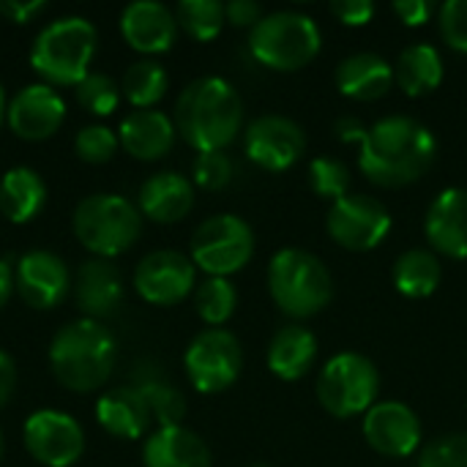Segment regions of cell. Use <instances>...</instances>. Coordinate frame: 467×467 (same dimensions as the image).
<instances>
[{"mask_svg": "<svg viewBox=\"0 0 467 467\" xmlns=\"http://www.w3.org/2000/svg\"><path fill=\"white\" fill-rule=\"evenodd\" d=\"M183 367L189 383L200 394H222L238 380L244 369L241 342L224 328H205L192 339L183 356Z\"/></svg>", "mask_w": 467, "mask_h": 467, "instance_id": "cell-10", "label": "cell"}, {"mask_svg": "<svg viewBox=\"0 0 467 467\" xmlns=\"http://www.w3.org/2000/svg\"><path fill=\"white\" fill-rule=\"evenodd\" d=\"M197 282V268L192 257L175 249H159L140 260L134 271V290L142 301L153 306L181 304Z\"/></svg>", "mask_w": 467, "mask_h": 467, "instance_id": "cell-14", "label": "cell"}, {"mask_svg": "<svg viewBox=\"0 0 467 467\" xmlns=\"http://www.w3.org/2000/svg\"><path fill=\"white\" fill-rule=\"evenodd\" d=\"M44 200H47V186L36 170L11 167L0 178V213L14 224L30 222L44 208Z\"/></svg>", "mask_w": 467, "mask_h": 467, "instance_id": "cell-28", "label": "cell"}, {"mask_svg": "<svg viewBox=\"0 0 467 467\" xmlns=\"http://www.w3.org/2000/svg\"><path fill=\"white\" fill-rule=\"evenodd\" d=\"M120 33L131 49L142 55H161L178 38V19L164 3L137 0L120 14Z\"/></svg>", "mask_w": 467, "mask_h": 467, "instance_id": "cell-19", "label": "cell"}, {"mask_svg": "<svg viewBox=\"0 0 467 467\" xmlns=\"http://www.w3.org/2000/svg\"><path fill=\"white\" fill-rule=\"evenodd\" d=\"M350 183H353V175L345 161L331 159V156H317L309 161V186L315 189L317 197L337 202L350 194Z\"/></svg>", "mask_w": 467, "mask_h": 467, "instance_id": "cell-33", "label": "cell"}, {"mask_svg": "<svg viewBox=\"0 0 467 467\" xmlns=\"http://www.w3.org/2000/svg\"><path fill=\"white\" fill-rule=\"evenodd\" d=\"M194 183L205 192H219L233 181V161L224 150H211V153H197L194 167H192Z\"/></svg>", "mask_w": 467, "mask_h": 467, "instance_id": "cell-37", "label": "cell"}, {"mask_svg": "<svg viewBox=\"0 0 467 467\" xmlns=\"http://www.w3.org/2000/svg\"><path fill=\"white\" fill-rule=\"evenodd\" d=\"M391 11H394L408 27H421V25H427L430 16H432V3H427V0H397V3L391 5Z\"/></svg>", "mask_w": 467, "mask_h": 467, "instance_id": "cell-42", "label": "cell"}, {"mask_svg": "<svg viewBox=\"0 0 467 467\" xmlns=\"http://www.w3.org/2000/svg\"><path fill=\"white\" fill-rule=\"evenodd\" d=\"M0 457H3V435H0Z\"/></svg>", "mask_w": 467, "mask_h": 467, "instance_id": "cell-48", "label": "cell"}, {"mask_svg": "<svg viewBox=\"0 0 467 467\" xmlns=\"http://www.w3.org/2000/svg\"><path fill=\"white\" fill-rule=\"evenodd\" d=\"M224 11H227V22L233 27H249V30L265 16L263 8L254 0H233V3L224 5Z\"/></svg>", "mask_w": 467, "mask_h": 467, "instance_id": "cell-41", "label": "cell"}, {"mask_svg": "<svg viewBox=\"0 0 467 467\" xmlns=\"http://www.w3.org/2000/svg\"><path fill=\"white\" fill-rule=\"evenodd\" d=\"M74 298H77L79 312L88 320H99V317L112 315L123 298L120 274L115 271L112 263L99 260V257L82 263L77 271V279H74Z\"/></svg>", "mask_w": 467, "mask_h": 467, "instance_id": "cell-22", "label": "cell"}, {"mask_svg": "<svg viewBox=\"0 0 467 467\" xmlns=\"http://www.w3.org/2000/svg\"><path fill=\"white\" fill-rule=\"evenodd\" d=\"M167 71L156 60H137L123 77V96L137 109H150L167 93Z\"/></svg>", "mask_w": 467, "mask_h": 467, "instance_id": "cell-30", "label": "cell"}, {"mask_svg": "<svg viewBox=\"0 0 467 467\" xmlns=\"http://www.w3.org/2000/svg\"><path fill=\"white\" fill-rule=\"evenodd\" d=\"M14 386H16V367H14V361L0 350V408L11 400Z\"/></svg>", "mask_w": 467, "mask_h": 467, "instance_id": "cell-45", "label": "cell"}, {"mask_svg": "<svg viewBox=\"0 0 467 467\" xmlns=\"http://www.w3.org/2000/svg\"><path fill=\"white\" fill-rule=\"evenodd\" d=\"M438 159V140L416 118L391 115L372 123L358 142V170L383 189L410 186L430 172Z\"/></svg>", "mask_w": 467, "mask_h": 467, "instance_id": "cell-1", "label": "cell"}, {"mask_svg": "<svg viewBox=\"0 0 467 467\" xmlns=\"http://www.w3.org/2000/svg\"><path fill=\"white\" fill-rule=\"evenodd\" d=\"M367 129L369 126H364L358 118H353V115H345V118H339L337 123H334V131H337V137L342 140V142H361L364 140V134H367Z\"/></svg>", "mask_w": 467, "mask_h": 467, "instance_id": "cell-44", "label": "cell"}, {"mask_svg": "<svg viewBox=\"0 0 467 467\" xmlns=\"http://www.w3.org/2000/svg\"><path fill=\"white\" fill-rule=\"evenodd\" d=\"M96 55V27L85 16H63L49 22L33 41L30 66L44 85L77 88L90 71Z\"/></svg>", "mask_w": 467, "mask_h": 467, "instance_id": "cell-5", "label": "cell"}, {"mask_svg": "<svg viewBox=\"0 0 467 467\" xmlns=\"http://www.w3.org/2000/svg\"><path fill=\"white\" fill-rule=\"evenodd\" d=\"M11 293H14V268L5 260H0V309L8 304Z\"/></svg>", "mask_w": 467, "mask_h": 467, "instance_id": "cell-46", "label": "cell"}, {"mask_svg": "<svg viewBox=\"0 0 467 467\" xmlns=\"http://www.w3.org/2000/svg\"><path fill=\"white\" fill-rule=\"evenodd\" d=\"M438 25L443 41L454 52L467 55V0H446L438 8Z\"/></svg>", "mask_w": 467, "mask_h": 467, "instance_id": "cell-39", "label": "cell"}, {"mask_svg": "<svg viewBox=\"0 0 467 467\" xmlns=\"http://www.w3.org/2000/svg\"><path fill=\"white\" fill-rule=\"evenodd\" d=\"M380 372L361 353L334 356L317 375V400L334 419H353L378 402Z\"/></svg>", "mask_w": 467, "mask_h": 467, "instance_id": "cell-8", "label": "cell"}, {"mask_svg": "<svg viewBox=\"0 0 467 467\" xmlns=\"http://www.w3.org/2000/svg\"><path fill=\"white\" fill-rule=\"evenodd\" d=\"M391 213L389 208L369 197L350 192L348 197L331 202L326 216V230L334 244L348 252H369L378 249L391 233Z\"/></svg>", "mask_w": 467, "mask_h": 467, "instance_id": "cell-11", "label": "cell"}, {"mask_svg": "<svg viewBox=\"0 0 467 467\" xmlns=\"http://www.w3.org/2000/svg\"><path fill=\"white\" fill-rule=\"evenodd\" d=\"M306 150L304 129L285 115L254 118L244 131V153L265 172H285Z\"/></svg>", "mask_w": 467, "mask_h": 467, "instance_id": "cell-13", "label": "cell"}, {"mask_svg": "<svg viewBox=\"0 0 467 467\" xmlns=\"http://www.w3.org/2000/svg\"><path fill=\"white\" fill-rule=\"evenodd\" d=\"M254 467H265V465H254Z\"/></svg>", "mask_w": 467, "mask_h": 467, "instance_id": "cell-49", "label": "cell"}, {"mask_svg": "<svg viewBox=\"0 0 467 467\" xmlns=\"http://www.w3.org/2000/svg\"><path fill=\"white\" fill-rule=\"evenodd\" d=\"M194 208V186L181 172H156L140 189V213L156 224H175Z\"/></svg>", "mask_w": 467, "mask_h": 467, "instance_id": "cell-21", "label": "cell"}, {"mask_svg": "<svg viewBox=\"0 0 467 467\" xmlns=\"http://www.w3.org/2000/svg\"><path fill=\"white\" fill-rule=\"evenodd\" d=\"M331 14L348 27H364L375 16V3H369V0H337V3H331Z\"/></svg>", "mask_w": 467, "mask_h": 467, "instance_id": "cell-40", "label": "cell"}, {"mask_svg": "<svg viewBox=\"0 0 467 467\" xmlns=\"http://www.w3.org/2000/svg\"><path fill=\"white\" fill-rule=\"evenodd\" d=\"M5 96H3V88H0V123H3V118H5Z\"/></svg>", "mask_w": 467, "mask_h": 467, "instance_id": "cell-47", "label": "cell"}, {"mask_svg": "<svg viewBox=\"0 0 467 467\" xmlns=\"http://www.w3.org/2000/svg\"><path fill=\"white\" fill-rule=\"evenodd\" d=\"M5 120L19 140L41 142V140H49L63 126L66 104L55 88L36 82V85L22 88L11 99V104L5 109Z\"/></svg>", "mask_w": 467, "mask_h": 467, "instance_id": "cell-16", "label": "cell"}, {"mask_svg": "<svg viewBox=\"0 0 467 467\" xmlns=\"http://www.w3.org/2000/svg\"><path fill=\"white\" fill-rule=\"evenodd\" d=\"M49 367L63 389L90 394L101 389L115 369V339L99 320H74L55 334Z\"/></svg>", "mask_w": 467, "mask_h": 467, "instance_id": "cell-3", "label": "cell"}, {"mask_svg": "<svg viewBox=\"0 0 467 467\" xmlns=\"http://www.w3.org/2000/svg\"><path fill=\"white\" fill-rule=\"evenodd\" d=\"M254 254V233L235 213L205 219L192 235V263L208 276L227 279L238 274Z\"/></svg>", "mask_w": 467, "mask_h": 467, "instance_id": "cell-9", "label": "cell"}, {"mask_svg": "<svg viewBox=\"0 0 467 467\" xmlns=\"http://www.w3.org/2000/svg\"><path fill=\"white\" fill-rule=\"evenodd\" d=\"M268 293L287 317L306 320L331 304L334 276L317 254L290 246L271 257Z\"/></svg>", "mask_w": 467, "mask_h": 467, "instance_id": "cell-4", "label": "cell"}, {"mask_svg": "<svg viewBox=\"0 0 467 467\" xmlns=\"http://www.w3.org/2000/svg\"><path fill=\"white\" fill-rule=\"evenodd\" d=\"M74 90H77V101L99 118L112 115L120 104V90L115 79H109L107 74H88Z\"/></svg>", "mask_w": 467, "mask_h": 467, "instance_id": "cell-35", "label": "cell"}, {"mask_svg": "<svg viewBox=\"0 0 467 467\" xmlns=\"http://www.w3.org/2000/svg\"><path fill=\"white\" fill-rule=\"evenodd\" d=\"M25 449L44 467H71L85 451V432L63 410H36L25 421Z\"/></svg>", "mask_w": 467, "mask_h": 467, "instance_id": "cell-12", "label": "cell"}, {"mask_svg": "<svg viewBox=\"0 0 467 467\" xmlns=\"http://www.w3.org/2000/svg\"><path fill=\"white\" fill-rule=\"evenodd\" d=\"M394 287L405 298H430L443 279V263L430 249H408L394 263Z\"/></svg>", "mask_w": 467, "mask_h": 467, "instance_id": "cell-29", "label": "cell"}, {"mask_svg": "<svg viewBox=\"0 0 467 467\" xmlns=\"http://www.w3.org/2000/svg\"><path fill=\"white\" fill-rule=\"evenodd\" d=\"M137 389L145 397L159 427H181V419L186 413V402L178 394V389H172L170 383H164L159 378H148V380L137 383Z\"/></svg>", "mask_w": 467, "mask_h": 467, "instance_id": "cell-34", "label": "cell"}, {"mask_svg": "<svg viewBox=\"0 0 467 467\" xmlns=\"http://www.w3.org/2000/svg\"><path fill=\"white\" fill-rule=\"evenodd\" d=\"M74 235L99 260L129 252L142 233V213L120 194H90L74 208Z\"/></svg>", "mask_w": 467, "mask_h": 467, "instance_id": "cell-7", "label": "cell"}, {"mask_svg": "<svg viewBox=\"0 0 467 467\" xmlns=\"http://www.w3.org/2000/svg\"><path fill=\"white\" fill-rule=\"evenodd\" d=\"M175 19L194 41H213L227 25V11L219 0H181L175 5Z\"/></svg>", "mask_w": 467, "mask_h": 467, "instance_id": "cell-31", "label": "cell"}, {"mask_svg": "<svg viewBox=\"0 0 467 467\" xmlns=\"http://www.w3.org/2000/svg\"><path fill=\"white\" fill-rule=\"evenodd\" d=\"M394 82L402 88L405 96L421 99L441 88L443 82V57L432 44H410L400 52L394 63Z\"/></svg>", "mask_w": 467, "mask_h": 467, "instance_id": "cell-27", "label": "cell"}, {"mask_svg": "<svg viewBox=\"0 0 467 467\" xmlns=\"http://www.w3.org/2000/svg\"><path fill=\"white\" fill-rule=\"evenodd\" d=\"M323 47V33L317 22L301 11H274L265 14L249 30L252 57L274 71H298L309 66Z\"/></svg>", "mask_w": 467, "mask_h": 467, "instance_id": "cell-6", "label": "cell"}, {"mask_svg": "<svg viewBox=\"0 0 467 467\" xmlns=\"http://www.w3.org/2000/svg\"><path fill=\"white\" fill-rule=\"evenodd\" d=\"M145 467H213L202 438L186 427H159L142 449Z\"/></svg>", "mask_w": 467, "mask_h": 467, "instance_id": "cell-25", "label": "cell"}, {"mask_svg": "<svg viewBox=\"0 0 467 467\" xmlns=\"http://www.w3.org/2000/svg\"><path fill=\"white\" fill-rule=\"evenodd\" d=\"M337 88L353 101H378L394 88V66L375 52H356L337 68Z\"/></svg>", "mask_w": 467, "mask_h": 467, "instance_id": "cell-23", "label": "cell"}, {"mask_svg": "<svg viewBox=\"0 0 467 467\" xmlns=\"http://www.w3.org/2000/svg\"><path fill=\"white\" fill-rule=\"evenodd\" d=\"M419 467H467V435H443L424 446Z\"/></svg>", "mask_w": 467, "mask_h": 467, "instance_id": "cell-38", "label": "cell"}, {"mask_svg": "<svg viewBox=\"0 0 467 467\" xmlns=\"http://www.w3.org/2000/svg\"><path fill=\"white\" fill-rule=\"evenodd\" d=\"M38 11H44V0H33V3L5 0V3H0V16H5L8 22H16V25L30 22Z\"/></svg>", "mask_w": 467, "mask_h": 467, "instance_id": "cell-43", "label": "cell"}, {"mask_svg": "<svg viewBox=\"0 0 467 467\" xmlns=\"http://www.w3.org/2000/svg\"><path fill=\"white\" fill-rule=\"evenodd\" d=\"M175 123L159 109H134L129 118H123L118 140L126 148L129 156L140 161H159L164 159L175 145Z\"/></svg>", "mask_w": 467, "mask_h": 467, "instance_id": "cell-20", "label": "cell"}, {"mask_svg": "<svg viewBox=\"0 0 467 467\" xmlns=\"http://www.w3.org/2000/svg\"><path fill=\"white\" fill-rule=\"evenodd\" d=\"M244 126V101L222 77H200L183 88L175 104V129L197 150H224Z\"/></svg>", "mask_w": 467, "mask_h": 467, "instance_id": "cell-2", "label": "cell"}, {"mask_svg": "<svg viewBox=\"0 0 467 467\" xmlns=\"http://www.w3.org/2000/svg\"><path fill=\"white\" fill-rule=\"evenodd\" d=\"M120 140L112 129L107 126H85L74 137V150L82 161L88 164H104L115 156Z\"/></svg>", "mask_w": 467, "mask_h": 467, "instance_id": "cell-36", "label": "cell"}, {"mask_svg": "<svg viewBox=\"0 0 467 467\" xmlns=\"http://www.w3.org/2000/svg\"><path fill=\"white\" fill-rule=\"evenodd\" d=\"M235 306H238V293L230 279L208 276L194 293V309L200 320L208 323L211 328L224 326L235 315Z\"/></svg>", "mask_w": 467, "mask_h": 467, "instance_id": "cell-32", "label": "cell"}, {"mask_svg": "<svg viewBox=\"0 0 467 467\" xmlns=\"http://www.w3.org/2000/svg\"><path fill=\"white\" fill-rule=\"evenodd\" d=\"M364 438L383 457H413L421 449L424 432L419 416L408 405L386 400L364 413Z\"/></svg>", "mask_w": 467, "mask_h": 467, "instance_id": "cell-15", "label": "cell"}, {"mask_svg": "<svg viewBox=\"0 0 467 467\" xmlns=\"http://www.w3.org/2000/svg\"><path fill=\"white\" fill-rule=\"evenodd\" d=\"M424 233L435 254L449 260L467 257V189H443L424 219Z\"/></svg>", "mask_w": 467, "mask_h": 467, "instance_id": "cell-18", "label": "cell"}, {"mask_svg": "<svg viewBox=\"0 0 467 467\" xmlns=\"http://www.w3.org/2000/svg\"><path fill=\"white\" fill-rule=\"evenodd\" d=\"M317 361V337L298 323L279 328L268 345V369L287 383H296L312 372Z\"/></svg>", "mask_w": 467, "mask_h": 467, "instance_id": "cell-26", "label": "cell"}, {"mask_svg": "<svg viewBox=\"0 0 467 467\" xmlns=\"http://www.w3.org/2000/svg\"><path fill=\"white\" fill-rule=\"evenodd\" d=\"M14 287L27 306L55 309L66 298L71 279L66 263L57 254L36 249L19 257V265L14 268Z\"/></svg>", "mask_w": 467, "mask_h": 467, "instance_id": "cell-17", "label": "cell"}, {"mask_svg": "<svg viewBox=\"0 0 467 467\" xmlns=\"http://www.w3.org/2000/svg\"><path fill=\"white\" fill-rule=\"evenodd\" d=\"M150 408L137 386L112 389L99 397L96 402V419L99 424L120 441H137L150 427Z\"/></svg>", "mask_w": 467, "mask_h": 467, "instance_id": "cell-24", "label": "cell"}]
</instances>
